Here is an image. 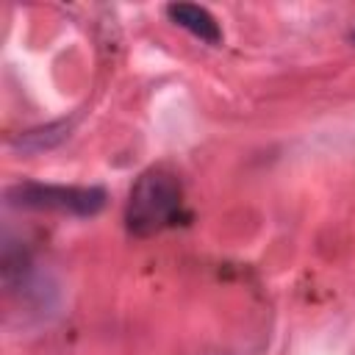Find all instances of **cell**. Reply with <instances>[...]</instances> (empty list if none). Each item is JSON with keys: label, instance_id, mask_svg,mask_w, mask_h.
<instances>
[{"label": "cell", "instance_id": "obj_1", "mask_svg": "<svg viewBox=\"0 0 355 355\" xmlns=\"http://www.w3.org/2000/svg\"><path fill=\"white\" fill-rule=\"evenodd\" d=\"M180 205V180L166 169H147L136 178L130 189L125 205V225L133 236H153L178 219Z\"/></svg>", "mask_w": 355, "mask_h": 355}, {"label": "cell", "instance_id": "obj_2", "mask_svg": "<svg viewBox=\"0 0 355 355\" xmlns=\"http://www.w3.org/2000/svg\"><path fill=\"white\" fill-rule=\"evenodd\" d=\"M6 202L31 211H55L69 216H94L105 205V191L97 186H55V183H19L6 191Z\"/></svg>", "mask_w": 355, "mask_h": 355}, {"label": "cell", "instance_id": "obj_3", "mask_svg": "<svg viewBox=\"0 0 355 355\" xmlns=\"http://www.w3.org/2000/svg\"><path fill=\"white\" fill-rule=\"evenodd\" d=\"M166 14L175 25L186 28L189 33L202 39L205 44H219L222 42V28H219L216 17L208 8L194 6V3H172V6H166Z\"/></svg>", "mask_w": 355, "mask_h": 355}, {"label": "cell", "instance_id": "obj_4", "mask_svg": "<svg viewBox=\"0 0 355 355\" xmlns=\"http://www.w3.org/2000/svg\"><path fill=\"white\" fill-rule=\"evenodd\" d=\"M67 133H69V122H53L47 128L28 130L19 139V147H25V150H44V147H53L55 141H61Z\"/></svg>", "mask_w": 355, "mask_h": 355}, {"label": "cell", "instance_id": "obj_5", "mask_svg": "<svg viewBox=\"0 0 355 355\" xmlns=\"http://www.w3.org/2000/svg\"><path fill=\"white\" fill-rule=\"evenodd\" d=\"M349 42H355V28H352V31H349Z\"/></svg>", "mask_w": 355, "mask_h": 355}]
</instances>
